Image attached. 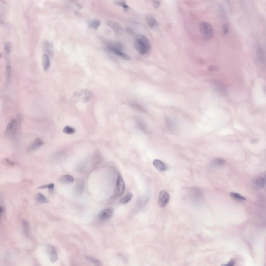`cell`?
<instances>
[{"instance_id": "cell-31", "label": "cell", "mask_w": 266, "mask_h": 266, "mask_svg": "<svg viewBox=\"0 0 266 266\" xmlns=\"http://www.w3.org/2000/svg\"><path fill=\"white\" fill-rule=\"evenodd\" d=\"M257 57H258L259 60L260 61H261V62L262 61H264V54L262 53V50H261V48H258L257 49Z\"/></svg>"}, {"instance_id": "cell-29", "label": "cell", "mask_w": 266, "mask_h": 266, "mask_svg": "<svg viewBox=\"0 0 266 266\" xmlns=\"http://www.w3.org/2000/svg\"><path fill=\"white\" fill-rule=\"evenodd\" d=\"M63 131L66 134H72L76 132V129L70 126H66L63 129Z\"/></svg>"}, {"instance_id": "cell-12", "label": "cell", "mask_w": 266, "mask_h": 266, "mask_svg": "<svg viewBox=\"0 0 266 266\" xmlns=\"http://www.w3.org/2000/svg\"><path fill=\"white\" fill-rule=\"evenodd\" d=\"M146 19L149 26L152 29L157 30L159 28V24L154 17L152 16H147Z\"/></svg>"}, {"instance_id": "cell-19", "label": "cell", "mask_w": 266, "mask_h": 266, "mask_svg": "<svg viewBox=\"0 0 266 266\" xmlns=\"http://www.w3.org/2000/svg\"><path fill=\"white\" fill-rule=\"evenodd\" d=\"M35 199L36 201L38 202L39 203H40L43 204L48 203V199L46 198L44 194H42L41 193H38L37 194H36Z\"/></svg>"}, {"instance_id": "cell-32", "label": "cell", "mask_w": 266, "mask_h": 266, "mask_svg": "<svg viewBox=\"0 0 266 266\" xmlns=\"http://www.w3.org/2000/svg\"><path fill=\"white\" fill-rule=\"evenodd\" d=\"M55 187V185L53 183H51V184H47V185H44V186H41L39 187V189H48L49 190H53Z\"/></svg>"}, {"instance_id": "cell-5", "label": "cell", "mask_w": 266, "mask_h": 266, "mask_svg": "<svg viewBox=\"0 0 266 266\" xmlns=\"http://www.w3.org/2000/svg\"><path fill=\"white\" fill-rule=\"evenodd\" d=\"M108 48L109 50L111 51H112L113 53L115 54L116 55L121 57L122 58L125 60H129L130 59L129 56L124 53L123 51H122L123 48L121 44L119 43L110 44L108 46Z\"/></svg>"}, {"instance_id": "cell-11", "label": "cell", "mask_w": 266, "mask_h": 266, "mask_svg": "<svg viewBox=\"0 0 266 266\" xmlns=\"http://www.w3.org/2000/svg\"><path fill=\"white\" fill-rule=\"evenodd\" d=\"M107 24L114 31V32L116 34L121 35V34L123 33L124 30L123 28H122V26L119 24L118 23L113 21H109L107 22Z\"/></svg>"}, {"instance_id": "cell-9", "label": "cell", "mask_w": 266, "mask_h": 266, "mask_svg": "<svg viewBox=\"0 0 266 266\" xmlns=\"http://www.w3.org/2000/svg\"><path fill=\"white\" fill-rule=\"evenodd\" d=\"M46 252L49 256L51 261L52 262H55L58 259V255L55 248L51 245H48L46 247Z\"/></svg>"}, {"instance_id": "cell-34", "label": "cell", "mask_w": 266, "mask_h": 266, "mask_svg": "<svg viewBox=\"0 0 266 266\" xmlns=\"http://www.w3.org/2000/svg\"><path fill=\"white\" fill-rule=\"evenodd\" d=\"M222 31H223L224 34H228V32H229V28H228V25H227V24H224V25H223Z\"/></svg>"}, {"instance_id": "cell-6", "label": "cell", "mask_w": 266, "mask_h": 266, "mask_svg": "<svg viewBox=\"0 0 266 266\" xmlns=\"http://www.w3.org/2000/svg\"><path fill=\"white\" fill-rule=\"evenodd\" d=\"M113 211L111 208H106L101 210L98 214V219L101 222H106L109 221L112 217Z\"/></svg>"}, {"instance_id": "cell-33", "label": "cell", "mask_w": 266, "mask_h": 266, "mask_svg": "<svg viewBox=\"0 0 266 266\" xmlns=\"http://www.w3.org/2000/svg\"><path fill=\"white\" fill-rule=\"evenodd\" d=\"M4 50L6 54H10L11 53V45L10 43H6L4 47Z\"/></svg>"}, {"instance_id": "cell-23", "label": "cell", "mask_w": 266, "mask_h": 266, "mask_svg": "<svg viewBox=\"0 0 266 266\" xmlns=\"http://www.w3.org/2000/svg\"><path fill=\"white\" fill-rule=\"evenodd\" d=\"M85 257V259L87 261H88L89 262L93 263L95 265H96V266H101V261L98 259H97V258H96L94 257L86 256Z\"/></svg>"}, {"instance_id": "cell-1", "label": "cell", "mask_w": 266, "mask_h": 266, "mask_svg": "<svg viewBox=\"0 0 266 266\" xmlns=\"http://www.w3.org/2000/svg\"><path fill=\"white\" fill-rule=\"evenodd\" d=\"M134 47L139 53L145 55L150 50V42L146 36L138 34L135 36Z\"/></svg>"}, {"instance_id": "cell-21", "label": "cell", "mask_w": 266, "mask_h": 266, "mask_svg": "<svg viewBox=\"0 0 266 266\" xmlns=\"http://www.w3.org/2000/svg\"><path fill=\"white\" fill-rule=\"evenodd\" d=\"M133 198V194L131 193H128L127 194H126L125 196H124L123 198H122L120 200V203L121 204H125L128 203L131 199Z\"/></svg>"}, {"instance_id": "cell-24", "label": "cell", "mask_w": 266, "mask_h": 266, "mask_svg": "<svg viewBox=\"0 0 266 266\" xmlns=\"http://www.w3.org/2000/svg\"><path fill=\"white\" fill-rule=\"evenodd\" d=\"M230 196L232 197L234 199L237 200L238 201H246V198H244V196L240 195L239 193H235V192H231L230 193Z\"/></svg>"}, {"instance_id": "cell-13", "label": "cell", "mask_w": 266, "mask_h": 266, "mask_svg": "<svg viewBox=\"0 0 266 266\" xmlns=\"http://www.w3.org/2000/svg\"><path fill=\"white\" fill-rule=\"evenodd\" d=\"M136 125L137 128L143 133H147L148 131L147 126L143 120H141L139 119H137L136 120Z\"/></svg>"}, {"instance_id": "cell-15", "label": "cell", "mask_w": 266, "mask_h": 266, "mask_svg": "<svg viewBox=\"0 0 266 266\" xmlns=\"http://www.w3.org/2000/svg\"><path fill=\"white\" fill-rule=\"evenodd\" d=\"M255 186L258 189H262L266 185V179L264 176H260L257 177L255 181Z\"/></svg>"}, {"instance_id": "cell-8", "label": "cell", "mask_w": 266, "mask_h": 266, "mask_svg": "<svg viewBox=\"0 0 266 266\" xmlns=\"http://www.w3.org/2000/svg\"><path fill=\"white\" fill-rule=\"evenodd\" d=\"M170 199L169 193L165 190H162L158 198V205L160 207H164L167 205Z\"/></svg>"}, {"instance_id": "cell-20", "label": "cell", "mask_w": 266, "mask_h": 266, "mask_svg": "<svg viewBox=\"0 0 266 266\" xmlns=\"http://www.w3.org/2000/svg\"><path fill=\"white\" fill-rule=\"evenodd\" d=\"M114 4L116 5L121 6L125 11H128L129 9V6L126 4L125 0H116L114 1Z\"/></svg>"}, {"instance_id": "cell-39", "label": "cell", "mask_w": 266, "mask_h": 266, "mask_svg": "<svg viewBox=\"0 0 266 266\" xmlns=\"http://www.w3.org/2000/svg\"><path fill=\"white\" fill-rule=\"evenodd\" d=\"M263 176H264V178H265V179H266V172H265V173L264 174V175H263Z\"/></svg>"}, {"instance_id": "cell-30", "label": "cell", "mask_w": 266, "mask_h": 266, "mask_svg": "<svg viewBox=\"0 0 266 266\" xmlns=\"http://www.w3.org/2000/svg\"><path fill=\"white\" fill-rule=\"evenodd\" d=\"M11 67L10 65H8L6 66V79L7 81L9 82L10 79L11 78Z\"/></svg>"}, {"instance_id": "cell-4", "label": "cell", "mask_w": 266, "mask_h": 266, "mask_svg": "<svg viewBox=\"0 0 266 266\" xmlns=\"http://www.w3.org/2000/svg\"><path fill=\"white\" fill-rule=\"evenodd\" d=\"M200 31L205 40H211L214 36L212 26L207 22H202L200 25Z\"/></svg>"}, {"instance_id": "cell-7", "label": "cell", "mask_w": 266, "mask_h": 266, "mask_svg": "<svg viewBox=\"0 0 266 266\" xmlns=\"http://www.w3.org/2000/svg\"><path fill=\"white\" fill-rule=\"evenodd\" d=\"M125 190V184L124 182L123 179L121 175L118 176V179L116 181V188L114 190V195L116 196H120L123 194Z\"/></svg>"}, {"instance_id": "cell-26", "label": "cell", "mask_w": 266, "mask_h": 266, "mask_svg": "<svg viewBox=\"0 0 266 266\" xmlns=\"http://www.w3.org/2000/svg\"><path fill=\"white\" fill-rule=\"evenodd\" d=\"M131 106L133 108L135 109V110L139 111H142V112H144L145 109L143 107V106H141V104H139V103H136V102H131Z\"/></svg>"}, {"instance_id": "cell-18", "label": "cell", "mask_w": 266, "mask_h": 266, "mask_svg": "<svg viewBox=\"0 0 266 266\" xmlns=\"http://www.w3.org/2000/svg\"><path fill=\"white\" fill-rule=\"evenodd\" d=\"M59 181L63 184H71L74 182V178L70 175H64L60 178Z\"/></svg>"}, {"instance_id": "cell-10", "label": "cell", "mask_w": 266, "mask_h": 266, "mask_svg": "<svg viewBox=\"0 0 266 266\" xmlns=\"http://www.w3.org/2000/svg\"><path fill=\"white\" fill-rule=\"evenodd\" d=\"M43 144L44 143L41 139H36L34 141H33L32 143H31V144L29 145L28 150L29 152H32L43 146Z\"/></svg>"}, {"instance_id": "cell-25", "label": "cell", "mask_w": 266, "mask_h": 266, "mask_svg": "<svg viewBox=\"0 0 266 266\" xmlns=\"http://www.w3.org/2000/svg\"><path fill=\"white\" fill-rule=\"evenodd\" d=\"M101 25V21L98 19H94L89 23V27L94 29H97Z\"/></svg>"}, {"instance_id": "cell-3", "label": "cell", "mask_w": 266, "mask_h": 266, "mask_svg": "<svg viewBox=\"0 0 266 266\" xmlns=\"http://www.w3.org/2000/svg\"><path fill=\"white\" fill-rule=\"evenodd\" d=\"M74 96L76 101H79L81 103H87L93 98L94 94L89 89H83L74 94Z\"/></svg>"}, {"instance_id": "cell-27", "label": "cell", "mask_w": 266, "mask_h": 266, "mask_svg": "<svg viewBox=\"0 0 266 266\" xmlns=\"http://www.w3.org/2000/svg\"><path fill=\"white\" fill-rule=\"evenodd\" d=\"M224 164H225V161L222 159H220V158L216 159L213 161V165L216 166V167L221 166L224 165Z\"/></svg>"}, {"instance_id": "cell-35", "label": "cell", "mask_w": 266, "mask_h": 266, "mask_svg": "<svg viewBox=\"0 0 266 266\" xmlns=\"http://www.w3.org/2000/svg\"><path fill=\"white\" fill-rule=\"evenodd\" d=\"M152 3L155 8H158L160 6V2L159 0H153Z\"/></svg>"}, {"instance_id": "cell-38", "label": "cell", "mask_w": 266, "mask_h": 266, "mask_svg": "<svg viewBox=\"0 0 266 266\" xmlns=\"http://www.w3.org/2000/svg\"><path fill=\"white\" fill-rule=\"evenodd\" d=\"M0 210H1V216H2L3 213V207L2 206H0Z\"/></svg>"}, {"instance_id": "cell-17", "label": "cell", "mask_w": 266, "mask_h": 266, "mask_svg": "<svg viewBox=\"0 0 266 266\" xmlns=\"http://www.w3.org/2000/svg\"><path fill=\"white\" fill-rule=\"evenodd\" d=\"M215 86L216 90L221 95L226 96L228 94L226 88L221 84L219 83H216L215 84Z\"/></svg>"}, {"instance_id": "cell-37", "label": "cell", "mask_w": 266, "mask_h": 266, "mask_svg": "<svg viewBox=\"0 0 266 266\" xmlns=\"http://www.w3.org/2000/svg\"><path fill=\"white\" fill-rule=\"evenodd\" d=\"M6 162H7L10 165L14 166V164H15L14 162L11 161L10 159H6Z\"/></svg>"}, {"instance_id": "cell-36", "label": "cell", "mask_w": 266, "mask_h": 266, "mask_svg": "<svg viewBox=\"0 0 266 266\" xmlns=\"http://www.w3.org/2000/svg\"><path fill=\"white\" fill-rule=\"evenodd\" d=\"M225 265L228 266H234V265H235V261L233 260V259H232V260H231V261H229L228 262L227 264H225Z\"/></svg>"}, {"instance_id": "cell-22", "label": "cell", "mask_w": 266, "mask_h": 266, "mask_svg": "<svg viewBox=\"0 0 266 266\" xmlns=\"http://www.w3.org/2000/svg\"><path fill=\"white\" fill-rule=\"evenodd\" d=\"M166 122L167 127H168L169 130L174 131L176 129V124H175V123L174 122L173 120H171L169 118H167L166 119Z\"/></svg>"}, {"instance_id": "cell-16", "label": "cell", "mask_w": 266, "mask_h": 266, "mask_svg": "<svg viewBox=\"0 0 266 266\" xmlns=\"http://www.w3.org/2000/svg\"><path fill=\"white\" fill-rule=\"evenodd\" d=\"M42 63L45 72H46L49 69L50 67V57L48 54H44L42 57Z\"/></svg>"}, {"instance_id": "cell-14", "label": "cell", "mask_w": 266, "mask_h": 266, "mask_svg": "<svg viewBox=\"0 0 266 266\" xmlns=\"http://www.w3.org/2000/svg\"><path fill=\"white\" fill-rule=\"evenodd\" d=\"M153 165L160 171H165L167 169V166L165 164L159 160H154L153 162Z\"/></svg>"}, {"instance_id": "cell-28", "label": "cell", "mask_w": 266, "mask_h": 266, "mask_svg": "<svg viewBox=\"0 0 266 266\" xmlns=\"http://www.w3.org/2000/svg\"><path fill=\"white\" fill-rule=\"evenodd\" d=\"M6 11V5L5 1L1 0V16H5Z\"/></svg>"}, {"instance_id": "cell-2", "label": "cell", "mask_w": 266, "mask_h": 266, "mask_svg": "<svg viewBox=\"0 0 266 266\" xmlns=\"http://www.w3.org/2000/svg\"><path fill=\"white\" fill-rule=\"evenodd\" d=\"M21 116H17V120L13 119L8 124L6 129L5 135L8 138H11L15 136L18 129V123L20 121Z\"/></svg>"}]
</instances>
